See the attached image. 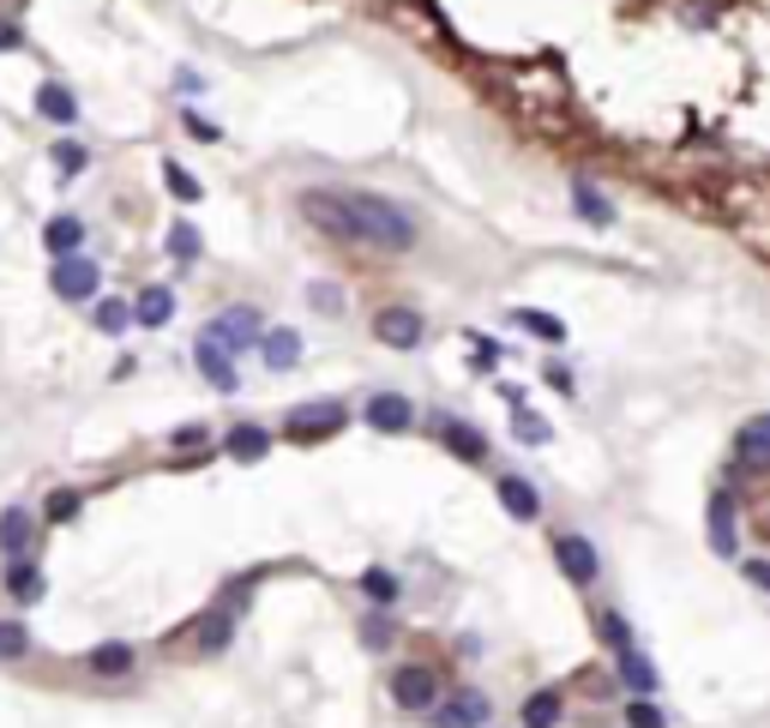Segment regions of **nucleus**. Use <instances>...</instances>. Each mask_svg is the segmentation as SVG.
<instances>
[{"instance_id":"423d86ee","label":"nucleus","mask_w":770,"mask_h":728,"mask_svg":"<svg viewBox=\"0 0 770 728\" xmlns=\"http://www.w3.org/2000/svg\"><path fill=\"white\" fill-rule=\"evenodd\" d=\"M301 217L326 241H343V247H350V206H343V194H331V187H307V194H301Z\"/></svg>"},{"instance_id":"c85d7f7f","label":"nucleus","mask_w":770,"mask_h":728,"mask_svg":"<svg viewBox=\"0 0 770 728\" xmlns=\"http://www.w3.org/2000/svg\"><path fill=\"white\" fill-rule=\"evenodd\" d=\"M512 440L548 445V440H554V428H548V416H536V410H524V404H512Z\"/></svg>"},{"instance_id":"412c9836","label":"nucleus","mask_w":770,"mask_h":728,"mask_svg":"<svg viewBox=\"0 0 770 728\" xmlns=\"http://www.w3.org/2000/svg\"><path fill=\"white\" fill-rule=\"evenodd\" d=\"M43 591H48V578L36 572L31 554H24V560H7V596H12V603H43Z\"/></svg>"},{"instance_id":"49530a36","label":"nucleus","mask_w":770,"mask_h":728,"mask_svg":"<svg viewBox=\"0 0 770 728\" xmlns=\"http://www.w3.org/2000/svg\"><path fill=\"white\" fill-rule=\"evenodd\" d=\"M175 91H193V97H199L205 79H199V73H175Z\"/></svg>"},{"instance_id":"c756f323","label":"nucleus","mask_w":770,"mask_h":728,"mask_svg":"<svg viewBox=\"0 0 770 728\" xmlns=\"http://www.w3.org/2000/svg\"><path fill=\"white\" fill-rule=\"evenodd\" d=\"M596 638L614 650V657L638 644V638H632V620H626V615H614V608H602V615H596Z\"/></svg>"},{"instance_id":"37998d69","label":"nucleus","mask_w":770,"mask_h":728,"mask_svg":"<svg viewBox=\"0 0 770 728\" xmlns=\"http://www.w3.org/2000/svg\"><path fill=\"white\" fill-rule=\"evenodd\" d=\"M175 445H182V452H199V445H205V428L193 421V428H182V433H175Z\"/></svg>"},{"instance_id":"58836bf2","label":"nucleus","mask_w":770,"mask_h":728,"mask_svg":"<svg viewBox=\"0 0 770 728\" xmlns=\"http://www.w3.org/2000/svg\"><path fill=\"white\" fill-rule=\"evenodd\" d=\"M470 367H476V374H494V367H499V343L470 331Z\"/></svg>"},{"instance_id":"6e6552de","label":"nucleus","mask_w":770,"mask_h":728,"mask_svg":"<svg viewBox=\"0 0 770 728\" xmlns=\"http://www.w3.org/2000/svg\"><path fill=\"white\" fill-rule=\"evenodd\" d=\"M428 440H440L452 457H464V464H482L487 457V440H482V428H470L464 416H446V410H433L428 416Z\"/></svg>"},{"instance_id":"a878e982","label":"nucleus","mask_w":770,"mask_h":728,"mask_svg":"<svg viewBox=\"0 0 770 728\" xmlns=\"http://www.w3.org/2000/svg\"><path fill=\"white\" fill-rule=\"evenodd\" d=\"M560 717H566V705H560L554 686H542V693L524 698V728H560Z\"/></svg>"},{"instance_id":"6ab92c4d","label":"nucleus","mask_w":770,"mask_h":728,"mask_svg":"<svg viewBox=\"0 0 770 728\" xmlns=\"http://www.w3.org/2000/svg\"><path fill=\"white\" fill-rule=\"evenodd\" d=\"M494 494H499V506H506V518H518V523H536V518H542V494H536L524 476H499Z\"/></svg>"},{"instance_id":"39448f33","label":"nucleus","mask_w":770,"mask_h":728,"mask_svg":"<svg viewBox=\"0 0 770 728\" xmlns=\"http://www.w3.org/2000/svg\"><path fill=\"white\" fill-rule=\"evenodd\" d=\"M374 338L385 343V350H421L428 319H421V308H409V301H392V308L374 313Z\"/></svg>"},{"instance_id":"b1692460","label":"nucleus","mask_w":770,"mask_h":728,"mask_svg":"<svg viewBox=\"0 0 770 728\" xmlns=\"http://www.w3.org/2000/svg\"><path fill=\"white\" fill-rule=\"evenodd\" d=\"M133 319H139V326H145V331H157V326H169V319H175V289H163V284H151V289H145V296H139V301H133Z\"/></svg>"},{"instance_id":"2f4dec72","label":"nucleus","mask_w":770,"mask_h":728,"mask_svg":"<svg viewBox=\"0 0 770 728\" xmlns=\"http://www.w3.org/2000/svg\"><path fill=\"white\" fill-rule=\"evenodd\" d=\"M512 326L536 331V338H542V343H566V326H560L554 313H530V308H518V313H512Z\"/></svg>"},{"instance_id":"bb28decb","label":"nucleus","mask_w":770,"mask_h":728,"mask_svg":"<svg viewBox=\"0 0 770 728\" xmlns=\"http://www.w3.org/2000/svg\"><path fill=\"white\" fill-rule=\"evenodd\" d=\"M43 247L55 253V260H61V253H79V247H85V223H79V217H48Z\"/></svg>"},{"instance_id":"f8f14e48","label":"nucleus","mask_w":770,"mask_h":728,"mask_svg":"<svg viewBox=\"0 0 770 728\" xmlns=\"http://www.w3.org/2000/svg\"><path fill=\"white\" fill-rule=\"evenodd\" d=\"M362 416H367V428H374V433H409V428H416V404H409L404 391H374Z\"/></svg>"},{"instance_id":"393cba45","label":"nucleus","mask_w":770,"mask_h":728,"mask_svg":"<svg viewBox=\"0 0 770 728\" xmlns=\"http://www.w3.org/2000/svg\"><path fill=\"white\" fill-rule=\"evenodd\" d=\"M572 211L584 217V223H596V229H614V206H608V194H596L590 181H572Z\"/></svg>"},{"instance_id":"aec40b11","label":"nucleus","mask_w":770,"mask_h":728,"mask_svg":"<svg viewBox=\"0 0 770 728\" xmlns=\"http://www.w3.org/2000/svg\"><path fill=\"white\" fill-rule=\"evenodd\" d=\"M223 452L235 457V464H260V457L272 452V433H265L260 421H235V428H229V440H223Z\"/></svg>"},{"instance_id":"79ce46f5","label":"nucleus","mask_w":770,"mask_h":728,"mask_svg":"<svg viewBox=\"0 0 770 728\" xmlns=\"http://www.w3.org/2000/svg\"><path fill=\"white\" fill-rule=\"evenodd\" d=\"M182 126H187L193 139H205V145H211V139H223V126H217V121H205V114H193V109H182Z\"/></svg>"},{"instance_id":"e433bc0d","label":"nucleus","mask_w":770,"mask_h":728,"mask_svg":"<svg viewBox=\"0 0 770 728\" xmlns=\"http://www.w3.org/2000/svg\"><path fill=\"white\" fill-rule=\"evenodd\" d=\"M79 506H85V494H73V488H61V494H55V500H48V506H43V518H48V523H73V518H79Z\"/></svg>"},{"instance_id":"2eb2a0df","label":"nucleus","mask_w":770,"mask_h":728,"mask_svg":"<svg viewBox=\"0 0 770 728\" xmlns=\"http://www.w3.org/2000/svg\"><path fill=\"white\" fill-rule=\"evenodd\" d=\"M229 638H235V615H229L223 603H217V608H205V615L193 620V644H199V657H223V650H229Z\"/></svg>"},{"instance_id":"473e14b6","label":"nucleus","mask_w":770,"mask_h":728,"mask_svg":"<svg viewBox=\"0 0 770 728\" xmlns=\"http://www.w3.org/2000/svg\"><path fill=\"white\" fill-rule=\"evenodd\" d=\"M362 644H367V650H392V644H397V620L374 608V615L362 620Z\"/></svg>"},{"instance_id":"ddd939ff","label":"nucleus","mask_w":770,"mask_h":728,"mask_svg":"<svg viewBox=\"0 0 770 728\" xmlns=\"http://www.w3.org/2000/svg\"><path fill=\"white\" fill-rule=\"evenodd\" d=\"M735 500H740L735 488H716V494H711V512H704V523H711V548H716V554H735V548H740V530H735Z\"/></svg>"},{"instance_id":"a18cd8bd","label":"nucleus","mask_w":770,"mask_h":728,"mask_svg":"<svg viewBox=\"0 0 770 728\" xmlns=\"http://www.w3.org/2000/svg\"><path fill=\"white\" fill-rule=\"evenodd\" d=\"M747 584H752V591H765V584H770V566H765V560H747Z\"/></svg>"},{"instance_id":"4468645a","label":"nucleus","mask_w":770,"mask_h":728,"mask_svg":"<svg viewBox=\"0 0 770 728\" xmlns=\"http://www.w3.org/2000/svg\"><path fill=\"white\" fill-rule=\"evenodd\" d=\"M193 367H199V374H205V386H217V391H235V386H241L235 355H223L211 338H199V343H193Z\"/></svg>"},{"instance_id":"0eeeda50","label":"nucleus","mask_w":770,"mask_h":728,"mask_svg":"<svg viewBox=\"0 0 770 728\" xmlns=\"http://www.w3.org/2000/svg\"><path fill=\"white\" fill-rule=\"evenodd\" d=\"M260 331L265 326H260V313H253V308H223L211 326H205V338H211L223 355H248L253 343H260Z\"/></svg>"},{"instance_id":"a19ab883","label":"nucleus","mask_w":770,"mask_h":728,"mask_svg":"<svg viewBox=\"0 0 770 728\" xmlns=\"http://www.w3.org/2000/svg\"><path fill=\"white\" fill-rule=\"evenodd\" d=\"M307 301L319 313H343V289H331V284H307Z\"/></svg>"},{"instance_id":"f3484780","label":"nucleus","mask_w":770,"mask_h":728,"mask_svg":"<svg viewBox=\"0 0 770 728\" xmlns=\"http://www.w3.org/2000/svg\"><path fill=\"white\" fill-rule=\"evenodd\" d=\"M31 542H36V518L24 512V506H7V512H0V554L24 560V554H31Z\"/></svg>"},{"instance_id":"20e7f679","label":"nucleus","mask_w":770,"mask_h":728,"mask_svg":"<svg viewBox=\"0 0 770 728\" xmlns=\"http://www.w3.org/2000/svg\"><path fill=\"white\" fill-rule=\"evenodd\" d=\"M554 566H560V578H566L572 591H590V584H596V572H602L596 542H590V536H578V530H560L554 536Z\"/></svg>"},{"instance_id":"1a4fd4ad","label":"nucleus","mask_w":770,"mask_h":728,"mask_svg":"<svg viewBox=\"0 0 770 728\" xmlns=\"http://www.w3.org/2000/svg\"><path fill=\"white\" fill-rule=\"evenodd\" d=\"M48 284H55L61 301H91L97 284H102V272H97V260H85V253H61L55 272H48Z\"/></svg>"},{"instance_id":"9b49d317","label":"nucleus","mask_w":770,"mask_h":728,"mask_svg":"<svg viewBox=\"0 0 770 728\" xmlns=\"http://www.w3.org/2000/svg\"><path fill=\"white\" fill-rule=\"evenodd\" d=\"M428 717H433V728H487V698L476 686H458V693H440V705Z\"/></svg>"},{"instance_id":"5701e85b","label":"nucleus","mask_w":770,"mask_h":728,"mask_svg":"<svg viewBox=\"0 0 770 728\" xmlns=\"http://www.w3.org/2000/svg\"><path fill=\"white\" fill-rule=\"evenodd\" d=\"M36 109H43V121H55V126H73V121H79V97H73L67 85H55V79H43V91H36Z\"/></svg>"},{"instance_id":"ea45409f","label":"nucleus","mask_w":770,"mask_h":728,"mask_svg":"<svg viewBox=\"0 0 770 728\" xmlns=\"http://www.w3.org/2000/svg\"><path fill=\"white\" fill-rule=\"evenodd\" d=\"M626 728H669V717H662L650 698H632V705H626Z\"/></svg>"},{"instance_id":"c9c22d12","label":"nucleus","mask_w":770,"mask_h":728,"mask_svg":"<svg viewBox=\"0 0 770 728\" xmlns=\"http://www.w3.org/2000/svg\"><path fill=\"white\" fill-rule=\"evenodd\" d=\"M48 157H55V169H61V175H85V163H91V151H85V145H73V139H61V145L48 151Z\"/></svg>"},{"instance_id":"4be33fe9","label":"nucleus","mask_w":770,"mask_h":728,"mask_svg":"<svg viewBox=\"0 0 770 728\" xmlns=\"http://www.w3.org/2000/svg\"><path fill=\"white\" fill-rule=\"evenodd\" d=\"M133 644H121V638H109V644H97L91 657H85V669L102 674V681H121V674H133Z\"/></svg>"},{"instance_id":"de8ad7c7","label":"nucleus","mask_w":770,"mask_h":728,"mask_svg":"<svg viewBox=\"0 0 770 728\" xmlns=\"http://www.w3.org/2000/svg\"><path fill=\"white\" fill-rule=\"evenodd\" d=\"M548 386H560V391H572V374L560 362H548Z\"/></svg>"},{"instance_id":"f03ea898","label":"nucleus","mask_w":770,"mask_h":728,"mask_svg":"<svg viewBox=\"0 0 770 728\" xmlns=\"http://www.w3.org/2000/svg\"><path fill=\"white\" fill-rule=\"evenodd\" d=\"M385 693H392L397 710H409V717H428L433 705H440V674L428 669V662H404V669H392V681H385Z\"/></svg>"},{"instance_id":"7ed1b4c3","label":"nucleus","mask_w":770,"mask_h":728,"mask_svg":"<svg viewBox=\"0 0 770 728\" xmlns=\"http://www.w3.org/2000/svg\"><path fill=\"white\" fill-rule=\"evenodd\" d=\"M343 421H350V410H343L338 398L295 404V410L284 416V440H295V445H319V440H331V433H343Z\"/></svg>"},{"instance_id":"cd10ccee","label":"nucleus","mask_w":770,"mask_h":728,"mask_svg":"<svg viewBox=\"0 0 770 728\" xmlns=\"http://www.w3.org/2000/svg\"><path fill=\"white\" fill-rule=\"evenodd\" d=\"M362 596H367L374 608H392L397 596H404V578H397V572H385V566H367V572H362Z\"/></svg>"},{"instance_id":"4c0bfd02","label":"nucleus","mask_w":770,"mask_h":728,"mask_svg":"<svg viewBox=\"0 0 770 728\" xmlns=\"http://www.w3.org/2000/svg\"><path fill=\"white\" fill-rule=\"evenodd\" d=\"M24 650H31V632H24L19 620H0V657H7V662H19Z\"/></svg>"},{"instance_id":"dca6fc26","label":"nucleus","mask_w":770,"mask_h":728,"mask_svg":"<svg viewBox=\"0 0 770 728\" xmlns=\"http://www.w3.org/2000/svg\"><path fill=\"white\" fill-rule=\"evenodd\" d=\"M260 362L272 367V374H284V367H295L301 362V331H289V326H277V331H260Z\"/></svg>"},{"instance_id":"72a5a7b5","label":"nucleus","mask_w":770,"mask_h":728,"mask_svg":"<svg viewBox=\"0 0 770 728\" xmlns=\"http://www.w3.org/2000/svg\"><path fill=\"white\" fill-rule=\"evenodd\" d=\"M163 187H169V194L182 199V206H199V181H193L182 163H163Z\"/></svg>"},{"instance_id":"f257e3e1","label":"nucleus","mask_w":770,"mask_h":728,"mask_svg":"<svg viewBox=\"0 0 770 728\" xmlns=\"http://www.w3.org/2000/svg\"><path fill=\"white\" fill-rule=\"evenodd\" d=\"M350 206V247H374V253H409L421 235V223L409 217V206L385 194H343Z\"/></svg>"},{"instance_id":"c03bdc74","label":"nucleus","mask_w":770,"mask_h":728,"mask_svg":"<svg viewBox=\"0 0 770 728\" xmlns=\"http://www.w3.org/2000/svg\"><path fill=\"white\" fill-rule=\"evenodd\" d=\"M0 48H24V31L12 19H0Z\"/></svg>"},{"instance_id":"7c9ffc66","label":"nucleus","mask_w":770,"mask_h":728,"mask_svg":"<svg viewBox=\"0 0 770 728\" xmlns=\"http://www.w3.org/2000/svg\"><path fill=\"white\" fill-rule=\"evenodd\" d=\"M199 253H205L199 229H193V223H169V260H175V265H193Z\"/></svg>"},{"instance_id":"f704fd0d","label":"nucleus","mask_w":770,"mask_h":728,"mask_svg":"<svg viewBox=\"0 0 770 728\" xmlns=\"http://www.w3.org/2000/svg\"><path fill=\"white\" fill-rule=\"evenodd\" d=\"M127 326H133V308H127V301H97V331H109V338H121Z\"/></svg>"},{"instance_id":"a211bd4d","label":"nucleus","mask_w":770,"mask_h":728,"mask_svg":"<svg viewBox=\"0 0 770 728\" xmlns=\"http://www.w3.org/2000/svg\"><path fill=\"white\" fill-rule=\"evenodd\" d=\"M614 662H620V686H632V698H657L662 674H657V662H650L645 650L632 644V650H620Z\"/></svg>"},{"instance_id":"9d476101","label":"nucleus","mask_w":770,"mask_h":728,"mask_svg":"<svg viewBox=\"0 0 770 728\" xmlns=\"http://www.w3.org/2000/svg\"><path fill=\"white\" fill-rule=\"evenodd\" d=\"M770 470V416H747L735 433V476H765Z\"/></svg>"}]
</instances>
